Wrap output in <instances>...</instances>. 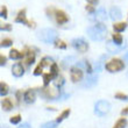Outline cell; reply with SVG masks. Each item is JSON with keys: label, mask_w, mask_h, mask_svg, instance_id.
Masks as SVG:
<instances>
[{"label": "cell", "mask_w": 128, "mask_h": 128, "mask_svg": "<svg viewBox=\"0 0 128 128\" xmlns=\"http://www.w3.org/2000/svg\"><path fill=\"white\" fill-rule=\"evenodd\" d=\"M88 35L92 41H102L106 38L107 35V28L104 24L98 22L94 26L88 28Z\"/></svg>", "instance_id": "cell-1"}, {"label": "cell", "mask_w": 128, "mask_h": 128, "mask_svg": "<svg viewBox=\"0 0 128 128\" xmlns=\"http://www.w3.org/2000/svg\"><path fill=\"white\" fill-rule=\"evenodd\" d=\"M37 38L44 43H55L57 40V32L52 28H43L37 32Z\"/></svg>", "instance_id": "cell-2"}, {"label": "cell", "mask_w": 128, "mask_h": 128, "mask_svg": "<svg viewBox=\"0 0 128 128\" xmlns=\"http://www.w3.org/2000/svg\"><path fill=\"white\" fill-rule=\"evenodd\" d=\"M105 68H106V70L110 71V72H119V71H121L122 69L125 68V63H124L121 60L115 58V60H111V61L105 65Z\"/></svg>", "instance_id": "cell-3"}, {"label": "cell", "mask_w": 128, "mask_h": 128, "mask_svg": "<svg viewBox=\"0 0 128 128\" xmlns=\"http://www.w3.org/2000/svg\"><path fill=\"white\" fill-rule=\"evenodd\" d=\"M110 110H111V104H110L108 101H106V100L97 101V104H96V106H94L96 114L100 115V116L107 114L108 112H110Z\"/></svg>", "instance_id": "cell-4"}, {"label": "cell", "mask_w": 128, "mask_h": 128, "mask_svg": "<svg viewBox=\"0 0 128 128\" xmlns=\"http://www.w3.org/2000/svg\"><path fill=\"white\" fill-rule=\"evenodd\" d=\"M42 96L47 98L48 100H56L61 97V91L58 88H46L42 92Z\"/></svg>", "instance_id": "cell-5"}, {"label": "cell", "mask_w": 128, "mask_h": 128, "mask_svg": "<svg viewBox=\"0 0 128 128\" xmlns=\"http://www.w3.org/2000/svg\"><path fill=\"white\" fill-rule=\"evenodd\" d=\"M71 44H72V47L76 50L82 52V54H84V52H86L88 50V44L83 38H74L71 41Z\"/></svg>", "instance_id": "cell-6"}, {"label": "cell", "mask_w": 128, "mask_h": 128, "mask_svg": "<svg viewBox=\"0 0 128 128\" xmlns=\"http://www.w3.org/2000/svg\"><path fill=\"white\" fill-rule=\"evenodd\" d=\"M26 8H24V10H19V13H18L16 18H15V22H19V24H26V26H28V27H34L33 22H30V21L27 20V18H26Z\"/></svg>", "instance_id": "cell-7"}, {"label": "cell", "mask_w": 128, "mask_h": 128, "mask_svg": "<svg viewBox=\"0 0 128 128\" xmlns=\"http://www.w3.org/2000/svg\"><path fill=\"white\" fill-rule=\"evenodd\" d=\"M70 77H71V80L74 82V83L80 82L82 78H83V70H82L80 68H78V66L71 68V70H70Z\"/></svg>", "instance_id": "cell-8"}, {"label": "cell", "mask_w": 128, "mask_h": 128, "mask_svg": "<svg viewBox=\"0 0 128 128\" xmlns=\"http://www.w3.org/2000/svg\"><path fill=\"white\" fill-rule=\"evenodd\" d=\"M55 19L58 24H64L69 21V16L68 14L62 10H55Z\"/></svg>", "instance_id": "cell-9"}, {"label": "cell", "mask_w": 128, "mask_h": 128, "mask_svg": "<svg viewBox=\"0 0 128 128\" xmlns=\"http://www.w3.org/2000/svg\"><path fill=\"white\" fill-rule=\"evenodd\" d=\"M94 19L98 21V22H101V24H104V21L107 19V13H106L105 8L100 7V8H99V10L96 12V13H94Z\"/></svg>", "instance_id": "cell-10"}, {"label": "cell", "mask_w": 128, "mask_h": 128, "mask_svg": "<svg viewBox=\"0 0 128 128\" xmlns=\"http://www.w3.org/2000/svg\"><path fill=\"white\" fill-rule=\"evenodd\" d=\"M12 74H13L14 77H21L22 74H24V69L22 66V64L21 63H16L14 64L13 66H12Z\"/></svg>", "instance_id": "cell-11"}, {"label": "cell", "mask_w": 128, "mask_h": 128, "mask_svg": "<svg viewBox=\"0 0 128 128\" xmlns=\"http://www.w3.org/2000/svg\"><path fill=\"white\" fill-rule=\"evenodd\" d=\"M35 98H36V94H35V91L34 90H27V91L24 92V101L27 102V104H33L34 101H35Z\"/></svg>", "instance_id": "cell-12"}, {"label": "cell", "mask_w": 128, "mask_h": 128, "mask_svg": "<svg viewBox=\"0 0 128 128\" xmlns=\"http://www.w3.org/2000/svg\"><path fill=\"white\" fill-rule=\"evenodd\" d=\"M110 15H111V19L113 21L119 20V19H121V16H122L121 10H120L119 7H116V6L112 7L111 10H110Z\"/></svg>", "instance_id": "cell-13"}, {"label": "cell", "mask_w": 128, "mask_h": 128, "mask_svg": "<svg viewBox=\"0 0 128 128\" xmlns=\"http://www.w3.org/2000/svg\"><path fill=\"white\" fill-rule=\"evenodd\" d=\"M24 62L27 65H32V64L35 62V54H34L32 50H27L26 51V54H24Z\"/></svg>", "instance_id": "cell-14"}, {"label": "cell", "mask_w": 128, "mask_h": 128, "mask_svg": "<svg viewBox=\"0 0 128 128\" xmlns=\"http://www.w3.org/2000/svg\"><path fill=\"white\" fill-rule=\"evenodd\" d=\"M97 82H98V76L97 74H94V76L88 77V79H86V82H85L83 85H84L85 88H91V86H93V85L97 84Z\"/></svg>", "instance_id": "cell-15"}, {"label": "cell", "mask_w": 128, "mask_h": 128, "mask_svg": "<svg viewBox=\"0 0 128 128\" xmlns=\"http://www.w3.org/2000/svg\"><path fill=\"white\" fill-rule=\"evenodd\" d=\"M24 56V52H20L16 49H12L10 51V58H12V60H19V58H22Z\"/></svg>", "instance_id": "cell-16"}, {"label": "cell", "mask_w": 128, "mask_h": 128, "mask_svg": "<svg viewBox=\"0 0 128 128\" xmlns=\"http://www.w3.org/2000/svg\"><path fill=\"white\" fill-rule=\"evenodd\" d=\"M126 28H127V24H126V22H116V24H113V29H114L116 33L124 32Z\"/></svg>", "instance_id": "cell-17"}, {"label": "cell", "mask_w": 128, "mask_h": 128, "mask_svg": "<svg viewBox=\"0 0 128 128\" xmlns=\"http://www.w3.org/2000/svg\"><path fill=\"white\" fill-rule=\"evenodd\" d=\"M55 76L51 72H49V74H43V84L46 88H48V85H49V83H50V80H54L55 79Z\"/></svg>", "instance_id": "cell-18"}, {"label": "cell", "mask_w": 128, "mask_h": 128, "mask_svg": "<svg viewBox=\"0 0 128 128\" xmlns=\"http://www.w3.org/2000/svg\"><path fill=\"white\" fill-rule=\"evenodd\" d=\"M1 106H2V108L5 110V111H10L12 108H13V102H12V100L10 99H4L2 102H1Z\"/></svg>", "instance_id": "cell-19"}, {"label": "cell", "mask_w": 128, "mask_h": 128, "mask_svg": "<svg viewBox=\"0 0 128 128\" xmlns=\"http://www.w3.org/2000/svg\"><path fill=\"white\" fill-rule=\"evenodd\" d=\"M106 47H107L108 51L110 52H118L119 50H120V48H119V46H116V44L114 43V42H107V44H106Z\"/></svg>", "instance_id": "cell-20"}, {"label": "cell", "mask_w": 128, "mask_h": 128, "mask_svg": "<svg viewBox=\"0 0 128 128\" xmlns=\"http://www.w3.org/2000/svg\"><path fill=\"white\" fill-rule=\"evenodd\" d=\"M52 58H50V57H48V56H46V57H43L42 60H41V63H40V65L42 68H44V66H51L52 65Z\"/></svg>", "instance_id": "cell-21"}, {"label": "cell", "mask_w": 128, "mask_h": 128, "mask_svg": "<svg viewBox=\"0 0 128 128\" xmlns=\"http://www.w3.org/2000/svg\"><path fill=\"white\" fill-rule=\"evenodd\" d=\"M112 40H113V42H114L116 46H121V44H122V41H124V38H122V36L120 35V34L114 33L113 35H112Z\"/></svg>", "instance_id": "cell-22"}, {"label": "cell", "mask_w": 128, "mask_h": 128, "mask_svg": "<svg viewBox=\"0 0 128 128\" xmlns=\"http://www.w3.org/2000/svg\"><path fill=\"white\" fill-rule=\"evenodd\" d=\"M70 113H71V111H70V108H68V110H65V111H63L61 113V115H60V116H58L57 118V120H56V121L58 122V124H60V122H62L64 120V119H66L68 116H69V115H70Z\"/></svg>", "instance_id": "cell-23"}, {"label": "cell", "mask_w": 128, "mask_h": 128, "mask_svg": "<svg viewBox=\"0 0 128 128\" xmlns=\"http://www.w3.org/2000/svg\"><path fill=\"white\" fill-rule=\"evenodd\" d=\"M126 126H127V120H126L125 118H121L115 122V125L113 128H125Z\"/></svg>", "instance_id": "cell-24"}, {"label": "cell", "mask_w": 128, "mask_h": 128, "mask_svg": "<svg viewBox=\"0 0 128 128\" xmlns=\"http://www.w3.org/2000/svg\"><path fill=\"white\" fill-rule=\"evenodd\" d=\"M7 93H8V85H7L6 83L1 82V83H0V94H1V97H4V96H6Z\"/></svg>", "instance_id": "cell-25"}, {"label": "cell", "mask_w": 128, "mask_h": 128, "mask_svg": "<svg viewBox=\"0 0 128 128\" xmlns=\"http://www.w3.org/2000/svg\"><path fill=\"white\" fill-rule=\"evenodd\" d=\"M54 84H55V86H56V88H61L62 85L64 84V78L62 77V76H60V74H58L57 77L54 79Z\"/></svg>", "instance_id": "cell-26"}, {"label": "cell", "mask_w": 128, "mask_h": 128, "mask_svg": "<svg viewBox=\"0 0 128 128\" xmlns=\"http://www.w3.org/2000/svg\"><path fill=\"white\" fill-rule=\"evenodd\" d=\"M58 125L57 121H48L43 125H41V128H56Z\"/></svg>", "instance_id": "cell-27"}, {"label": "cell", "mask_w": 128, "mask_h": 128, "mask_svg": "<svg viewBox=\"0 0 128 128\" xmlns=\"http://www.w3.org/2000/svg\"><path fill=\"white\" fill-rule=\"evenodd\" d=\"M12 44H13V41L10 40V38H4V40H1V47L2 48L10 47Z\"/></svg>", "instance_id": "cell-28"}, {"label": "cell", "mask_w": 128, "mask_h": 128, "mask_svg": "<svg viewBox=\"0 0 128 128\" xmlns=\"http://www.w3.org/2000/svg\"><path fill=\"white\" fill-rule=\"evenodd\" d=\"M82 65L85 68L86 72H88V74H92V68H91V65H90V63H88V61H83V63L80 64V66H82Z\"/></svg>", "instance_id": "cell-29"}, {"label": "cell", "mask_w": 128, "mask_h": 128, "mask_svg": "<svg viewBox=\"0 0 128 128\" xmlns=\"http://www.w3.org/2000/svg\"><path fill=\"white\" fill-rule=\"evenodd\" d=\"M50 72L54 74L55 77H57V76H58V66H57V64H56V63H54L50 66Z\"/></svg>", "instance_id": "cell-30"}, {"label": "cell", "mask_w": 128, "mask_h": 128, "mask_svg": "<svg viewBox=\"0 0 128 128\" xmlns=\"http://www.w3.org/2000/svg\"><path fill=\"white\" fill-rule=\"evenodd\" d=\"M55 47L56 48H61V49H65V48H66V44L64 43L63 41H61V40H56L55 41Z\"/></svg>", "instance_id": "cell-31"}, {"label": "cell", "mask_w": 128, "mask_h": 128, "mask_svg": "<svg viewBox=\"0 0 128 128\" xmlns=\"http://www.w3.org/2000/svg\"><path fill=\"white\" fill-rule=\"evenodd\" d=\"M10 124H13V125H16V124H19V122L21 121V116L19 114L18 115H14V116H12V118L10 119Z\"/></svg>", "instance_id": "cell-32"}, {"label": "cell", "mask_w": 128, "mask_h": 128, "mask_svg": "<svg viewBox=\"0 0 128 128\" xmlns=\"http://www.w3.org/2000/svg\"><path fill=\"white\" fill-rule=\"evenodd\" d=\"M0 15H1V18H4V19H7V7L6 6H1V10H0Z\"/></svg>", "instance_id": "cell-33"}, {"label": "cell", "mask_w": 128, "mask_h": 128, "mask_svg": "<svg viewBox=\"0 0 128 128\" xmlns=\"http://www.w3.org/2000/svg\"><path fill=\"white\" fill-rule=\"evenodd\" d=\"M115 98H116V99H120V100H128V96L124 94V93H121V92L115 93Z\"/></svg>", "instance_id": "cell-34"}, {"label": "cell", "mask_w": 128, "mask_h": 128, "mask_svg": "<svg viewBox=\"0 0 128 128\" xmlns=\"http://www.w3.org/2000/svg\"><path fill=\"white\" fill-rule=\"evenodd\" d=\"M0 29H1V32L4 30H7V32H10V29H12V26H10V24H1V26H0Z\"/></svg>", "instance_id": "cell-35"}, {"label": "cell", "mask_w": 128, "mask_h": 128, "mask_svg": "<svg viewBox=\"0 0 128 128\" xmlns=\"http://www.w3.org/2000/svg\"><path fill=\"white\" fill-rule=\"evenodd\" d=\"M42 70H43V68L38 64L36 66V69L34 70V74H35V76H40V74H42Z\"/></svg>", "instance_id": "cell-36"}, {"label": "cell", "mask_w": 128, "mask_h": 128, "mask_svg": "<svg viewBox=\"0 0 128 128\" xmlns=\"http://www.w3.org/2000/svg\"><path fill=\"white\" fill-rule=\"evenodd\" d=\"M74 57H72V56H70V57H66V58H64V65L66 66L68 64H71V63H74Z\"/></svg>", "instance_id": "cell-37"}, {"label": "cell", "mask_w": 128, "mask_h": 128, "mask_svg": "<svg viewBox=\"0 0 128 128\" xmlns=\"http://www.w3.org/2000/svg\"><path fill=\"white\" fill-rule=\"evenodd\" d=\"M86 10H88V13H96V10H94V7H93V5H86Z\"/></svg>", "instance_id": "cell-38"}, {"label": "cell", "mask_w": 128, "mask_h": 128, "mask_svg": "<svg viewBox=\"0 0 128 128\" xmlns=\"http://www.w3.org/2000/svg\"><path fill=\"white\" fill-rule=\"evenodd\" d=\"M0 64H1V66L6 64V57H5L4 55H1V56H0Z\"/></svg>", "instance_id": "cell-39"}, {"label": "cell", "mask_w": 128, "mask_h": 128, "mask_svg": "<svg viewBox=\"0 0 128 128\" xmlns=\"http://www.w3.org/2000/svg\"><path fill=\"white\" fill-rule=\"evenodd\" d=\"M18 128H32L30 127V125L28 124V122H24V124H22V125H20Z\"/></svg>", "instance_id": "cell-40"}, {"label": "cell", "mask_w": 128, "mask_h": 128, "mask_svg": "<svg viewBox=\"0 0 128 128\" xmlns=\"http://www.w3.org/2000/svg\"><path fill=\"white\" fill-rule=\"evenodd\" d=\"M88 4H91V5H96V4H98V1L99 0H86Z\"/></svg>", "instance_id": "cell-41"}, {"label": "cell", "mask_w": 128, "mask_h": 128, "mask_svg": "<svg viewBox=\"0 0 128 128\" xmlns=\"http://www.w3.org/2000/svg\"><path fill=\"white\" fill-rule=\"evenodd\" d=\"M121 114L122 115H128V107H126L125 110H122V111H121Z\"/></svg>", "instance_id": "cell-42"}, {"label": "cell", "mask_w": 128, "mask_h": 128, "mask_svg": "<svg viewBox=\"0 0 128 128\" xmlns=\"http://www.w3.org/2000/svg\"><path fill=\"white\" fill-rule=\"evenodd\" d=\"M125 61L128 62V52H126V54H125Z\"/></svg>", "instance_id": "cell-43"}, {"label": "cell", "mask_w": 128, "mask_h": 128, "mask_svg": "<svg viewBox=\"0 0 128 128\" xmlns=\"http://www.w3.org/2000/svg\"><path fill=\"white\" fill-rule=\"evenodd\" d=\"M1 128H7V127H6V126H2V127H1Z\"/></svg>", "instance_id": "cell-44"}]
</instances>
